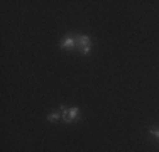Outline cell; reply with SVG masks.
<instances>
[{"label": "cell", "instance_id": "cell-6", "mask_svg": "<svg viewBox=\"0 0 159 152\" xmlns=\"http://www.w3.org/2000/svg\"><path fill=\"white\" fill-rule=\"evenodd\" d=\"M90 52V47H81V54H88Z\"/></svg>", "mask_w": 159, "mask_h": 152}, {"label": "cell", "instance_id": "cell-5", "mask_svg": "<svg viewBox=\"0 0 159 152\" xmlns=\"http://www.w3.org/2000/svg\"><path fill=\"white\" fill-rule=\"evenodd\" d=\"M151 134L156 135V137H159V128H151Z\"/></svg>", "mask_w": 159, "mask_h": 152}, {"label": "cell", "instance_id": "cell-3", "mask_svg": "<svg viewBox=\"0 0 159 152\" xmlns=\"http://www.w3.org/2000/svg\"><path fill=\"white\" fill-rule=\"evenodd\" d=\"M78 46H81V47H90V42H92V39H90V36H80L76 39Z\"/></svg>", "mask_w": 159, "mask_h": 152}, {"label": "cell", "instance_id": "cell-2", "mask_svg": "<svg viewBox=\"0 0 159 152\" xmlns=\"http://www.w3.org/2000/svg\"><path fill=\"white\" fill-rule=\"evenodd\" d=\"M75 44H78V42H76V39H75L73 36H70V37H66V39H63L59 46H61L63 49H73V47H75Z\"/></svg>", "mask_w": 159, "mask_h": 152}, {"label": "cell", "instance_id": "cell-4", "mask_svg": "<svg viewBox=\"0 0 159 152\" xmlns=\"http://www.w3.org/2000/svg\"><path fill=\"white\" fill-rule=\"evenodd\" d=\"M59 117H61V113L54 112V113H49L48 120H49V122H58V120H59Z\"/></svg>", "mask_w": 159, "mask_h": 152}, {"label": "cell", "instance_id": "cell-1", "mask_svg": "<svg viewBox=\"0 0 159 152\" xmlns=\"http://www.w3.org/2000/svg\"><path fill=\"white\" fill-rule=\"evenodd\" d=\"M78 115H80V110L76 108V106H73V108L66 110V112L63 113V120L66 122V123H70V122H73Z\"/></svg>", "mask_w": 159, "mask_h": 152}]
</instances>
